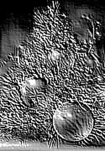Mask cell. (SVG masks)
Wrapping results in <instances>:
<instances>
[{
  "label": "cell",
  "mask_w": 105,
  "mask_h": 151,
  "mask_svg": "<svg viewBox=\"0 0 105 151\" xmlns=\"http://www.w3.org/2000/svg\"><path fill=\"white\" fill-rule=\"evenodd\" d=\"M93 122V117L88 111L75 103L62 104L53 116L55 131L70 141L80 140L88 135Z\"/></svg>",
  "instance_id": "6da1fadb"
},
{
  "label": "cell",
  "mask_w": 105,
  "mask_h": 151,
  "mask_svg": "<svg viewBox=\"0 0 105 151\" xmlns=\"http://www.w3.org/2000/svg\"><path fill=\"white\" fill-rule=\"evenodd\" d=\"M27 86V88L30 90H42L45 86V83L43 80L35 78V77H28L22 82Z\"/></svg>",
  "instance_id": "7a4b0ae2"
},
{
  "label": "cell",
  "mask_w": 105,
  "mask_h": 151,
  "mask_svg": "<svg viewBox=\"0 0 105 151\" xmlns=\"http://www.w3.org/2000/svg\"><path fill=\"white\" fill-rule=\"evenodd\" d=\"M50 58L53 61H57L61 59V52L58 49H52L49 53Z\"/></svg>",
  "instance_id": "3957f363"
}]
</instances>
